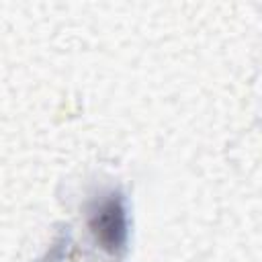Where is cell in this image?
<instances>
[{"instance_id": "1", "label": "cell", "mask_w": 262, "mask_h": 262, "mask_svg": "<svg viewBox=\"0 0 262 262\" xmlns=\"http://www.w3.org/2000/svg\"><path fill=\"white\" fill-rule=\"evenodd\" d=\"M86 223L96 246L115 260H123L129 239L127 199L119 188L100 192L88 203Z\"/></svg>"}]
</instances>
